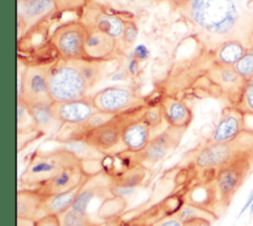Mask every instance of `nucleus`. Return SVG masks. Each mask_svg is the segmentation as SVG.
I'll list each match as a JSON object with an SVG mask.
<instances>
[{
	"mask_svg": "<svg viewBox=\"0 0 253 226\" xmlns=\"http://www.w3.org/2000/svg\"><path fill=\"white\" fill-rule=\"evenodd\" d=\"M44 195L35 188H24L17 190V217L37 221L47 215Z\"/></svg>",
	"mask_w": 253,
	"mask_h": 226,
	"instance_id": "obj_19",
	"label": "nucleus"
},
{
	"mask_svg": "<svg viewBox=\"0 0 253 226\" xmlns=\"http://www.w3.org/2000/svg\"><path fill=\"white\" fill-rule=\"evenodd\" d=\"M132 55H133V58L137 59L138 61H142V60H146L150 56V51L146 45L140 43L134 46Z\"/></svg>",
	"mask_w": 253,
	"mask_h": 226,
	"instance_id": "obj_33",
	"label": "nucleus"
},
{
	"mask_svg": "<svg viewBox=\"0 0 253 226\" xmlns=\"http://www.w3.org/2000/svg\"><path fill=\"white\" fill-rule=\"evenodd\" d=\"M181 9L197 29L218 39L219 44L234 39L232 36L239 22L234 0H190Z\"/></svg>",
	"mask_w": 253,
	"mask_h": 226,
	"instance_id": "obj_2",
	"label": "nucleus"
},
{
	"mask_svg": "<svg viewBox=\"0 0 253 226\" xmlns=\"http://www.w3.org/2000/svg\"><path fill=\"white\" fill-rule=\"evenodd\" d=\"M253 158L236 160L217 170L210 181L214 200L226 207L250 173Z\"/></svg>",
	"mask_w": 253,
	"mask_h": 226,
	"instance_id": "obj_8",
	"label": "nucleus"
},
{
	"mask_svg": "<svg viewBox=\"0 0 253 226\" xmlns=\"http://www.w3.org/2000/svg\"><path fill=\"white\" fill-rule=\"evenodd\" d=\"M88 26L81 20H69L58 25L49 36V43L59 58L79 59L85 55Z\"/></svg>",
	"mask_w": 253,
	"mask_h": 226,
	"instance_id": "obj_7",
	"label": "nucleus"
},
{
	"mask_svg": "<svg viewBox=\"0 0 253 226\" xmlns=\"http://www.w3.org/2000/svg\"><path fill=\"white\" fill-rule=\"evenodd\" d=\"M51 63L30 64L19 74L17 100L28 106L52 104L48 88V72Z\"/></svg>",
	"mask_w": 253,
	"mask_h": 226,
	"instance_id": "obj_9",
	"label": "nucleus"
},
{
	"mask_svg": "<svg viewBox=\"0 0 253 226\" xmlns=\"http://www.w3.org/2000/svg\"><path fill=\"white\" fill-rule=\"evenodd\" d=\"M138 63L139 61L135 58H131L127 64V68H128V71L131 73V74H136L137 71H138Z\"/></svg>",
	"mask_w": 253,
	"mask_h": 226,
	"instance_id": "obj_35",
	"label": "nucleus"
},
{
	"mask_svg": "<svg viewBox=\"0 0 253 226\" xmlns=\"http://www.w3.org/2000/svg\"><path fill=\"white\" fill-rule=\"evenodd\" d=\"M162 109L164 121L172 127L187 129L193 120L191 108L181 99L165 95L159 101Z\"/></svg>",
	"mask_w": 253,
	"mask_h": 226,
	"instance_id": "obj_18",
	"label": "nucleus"
},
{
	"mask_svg": "<svg viewBox=\"0 0 253 226\" xmlns=\"http://www.w3.org/2000/svg\"><path fill=\"white\" fill-rule=\"evenodd\" d=\"M88 0H17L19 33H28L56 14L77 11Z\"/></svg>",
	"mask_w": 253,
	"mask_h": 226,
	"instance_id": "obj_5",
	"label": "nucleus"
},
{
	"mask_svg": "<svg viewBox=\"0 0 253 226\" xmlns=\"http://www.w3.org/2000/svg\"><path fill=\"white\" fill-rule=\"evenodd\" d=\"M150 226H201L198 224L187 223L180 218H178L174 213L166 215L161 219H158L156 222L151 224Z\"/></svg>",
	"mask_w": 253,
	"mask_h": 226,
	"instance_id": "obj_31",
	"label": "nucleus"
},
{
	"mask_svg": "<svg viewBox=\"0 0 253 226\" xmlns=\"http://www.w3.org/2000/svg\"><path fill=\"white\" fill-rule=\"evenodd\" d=\"M242 158H253V130L246 129L236 139L224 142H206L192 152L191 163L206 174L210 182L220 168Z\"/></svg>",
	"mask_w": 253,
	"mask_h": 226,
	"instance_id": "obj_3",
	"label": "nucleus"
},
{
	"mask_svg": "<svg viewBox=\"0 0 253 226\" xmlns=\"http://www.w3.org/2000/svg\"><path fill=\"white\" fill-rule=\"evenodd\" d=\"M142 117L151 128L159 126L164 120L160 104L157 103L155 105L146 106L143 111Z\"/></svg>",
	"mask_w": 253,
	"mask_h": 226,
	"instance_id": "obj_29",
	"label": "nucleus"
},
{
	"mask_svg": "<svg viewBox=\"0 0 253 226\" xmlns=\"http://www.w3.org/2000/svg\"><path fill=\"white\" fill-rule=\"evenodd\" d=\"M35 226H60L59 218L57 215L48 214L35 222Z\"/></svg>",
	"mask_w": 253,
	"mask_h": 226,
	"instance_id": "obj_32",
	"label": "nucleus"
},
{
	"mask_svg": "<svg viewBox=\"0 0 253 226\" xmlns=\"http://www.w3.org/2000/svg\"><path fill=\"white\" fill-rule=\"evenodd\" d=\"M106 63L89 58L62 59L51 63L48 72V88L53 102L86 98L101 81Z\"/></svg>",
	"mask_w": 253,
	"mask_h": 226,
	"instance_id": "obj_1",
	"label": "nucleus"
},
{
	"mask_svg": "<svg viewBox=\"0 0 253 226\" xmlns=\"http://www.w3.org/2000/svg\"><path fill=\"white\" fill-rule=\"evenodd\" d=\"M236 72L245 80L253 78V47L247 48L244 55L233 65Z\"/></svg>",
	"mask_w": 253,
	"mask_h": 226,
	"instance_id": "obj_27",
	"label": "nucleus"
},
{
	"mask_svg": "<svg viewBox=\"0 0 253 226\" xmlns=\"http://www.w3.org/2000/svg\"><path fill=\"white\" fill-rule=\"evenodd\" d=\"M60 226H95L90 217L80 213L70 207L65 212L58 215Z\"/></svg>",
	"mask_w": 253,
	"mask_h": 226,
	"instance_id": "obj_25",
	"label": "nucleus"
},
{
	"mask_svg": "<svg viewBox=\"0 0 253 226\" xmlns=\"http://www.w3.org/2000/svg\"><path fill=\"white\" fill-rule=\"evenodd\" d=\"M174 214L187 223L198 224L201 226H210L218 218L213 210L193 202L185 201Z\"/></svg>",
	"mask_w": 253,
	"mask_h": 226,
	"instance_id": "obj_21",
	"label": "nucleus"
},
{
	"mask_svg": "<svg viewBox=\"0 0 253 226\" xmlns=\"http://www.w3.org/2000/svg\"><path fill=\"white\" fill-rule=\"evenodd\" d=\"M84 22L88 27H94L117 38L123 36L125 19L116 14L100 10L97 13H91V17Z\"/></svg>",
	"mask_w": 253,
	"mask_h": 226,
	"instance_id": "obj_22",
	"label": "nucleus"
},
{
	"mask_svg": "<svg viewBox=\"0 0 253 226\" xmlns=\"http://www.w3.org/2000/svg\"><path fill=\"white\" fill-rule=\"evenodd\" d=\"M80 161L82 160L66 147L36 152L21 174L19 182L27 188H36Z\"/></svg>",
	"mask_w": 253,
	"mask_h": 226,
	"instance_id": "obj_4",
	"label": "nucleus"
},
{
	"mask_svg": "<svg viewBox=\"0 0 253 226\" xmlns=\"http://www.w3.org/2000/svg\"><path fill=\"white\" fill-rule=\"evenodd\" d=\"M249 211H250V214L253 216V202H252V204L249 207Z\"/></svg>",
	"mask_w": 253,
	"mask_h": 226,
	"instance_id": "obj_38",
	"label": "nucleus"
},
{
	"mask_svg": "<svg viewBox=\"0 0 253 226\" xmlns=\"http://www.w3.org/2000/svg\"><path fill=\"white\" fill-rule=\"evenodd\" d=\"M92 102L99 112L119 114L142 106V98L130 85L117 84L106 87L94 95Z\"/></svg>",
	"mask_w": 253,
	"mask_h": 226,
	"instance_id": "obj_10",
	"label": "nucleus"
},
{
	"mask_svg": "<svg viewBox=\"0 0 253 226\" xmlns=\"http://www.w3.org/2000/svg\"><path fill=\"white\" fill-rule=\"evenodd\" d=\"M146 106H140L128 118L123 128L122 142L126 150L130 153L140 152L149 142L151 127L142 117Z\"/></svg>",
	"mask_w": 253,
	"mask_h": 226,
	"instance_id": "obj_16",
	"label": "nucleus"
},
{
	"mask_svg": "<svg viewBox=\"0 0 253 226\" xmlns=\"http://www.w3.org/2000/svg\"><path fill=\"white\" fill-rule=\"evenodd\" d=\"M252 202H253V187H252V188L250 189V191H249V193H248V195H247V198H246L244 204L242 205V207H241V209H240V211H239L238 216H241L243 213H245V212L249 209V207H250V205L252 204Z\"/></svg>",
	"mask_w": 253,
	"mask_h": 226,
	"instance_id": "obj_34",
	"label": "nucleus"
},
{
	"mask_svg": "<svg viewBox=\"0 0 253 226\" xmlns=\"http://www.w3.org/2000/svg\"><path fill=\"white\" fill-rule=\"evenodd\" d=\"M52 110L55 116L63 123L69 125H83L98 112L91 96L79 100L53 102Z\"/></svg>",
	"mask_w": 253,
	"mask_h": 226,
	"instance_id": "obj_15",
	"label": "nucleus"
},
{
	"mask_svg": "<svg viewBox=\"0 0 253 226\" xmlns=\"http://www.w3.org/2000/svg\"><path fill=\"white\" fill-rule=\"evenodd\" d=\"M88 177L83 162L80 161L65 168L56 176L35 188L43 195L63 193L80 188Z\"/></svg>",
	"mask_w": 253,
	"mask_h": 226,
	"instance_id": "obj_14",
	"label": "nucleus"
},
{
	"mask_svg": "<svg viewBox=\"0 0 253 226\" xmlns=\"http://www.w3.org/2000/svg\"><path fill=\"white\" fill-rule=\"evenodd\" d=\"M118 39L119 38L94 27H88V34L85 41L86 57L102 62L109 61L116 53Z\"/></svg>",
	"mask_w": 253,
	"mask_h": 226,
	"instance_id": "obj_17",
	"label": "nucleus"
},
{
	"mask_svg": "<svg viewBox=\"0 0 253 226\" xmlns=\"http://www.w3.org/2000/svg\"><path fill=\"white\" fill-rule=\"evenodd\" d=\"M251 1H253V0H251Z\"/></svg>",
	"mask_w": 253,
	"mask_h": 226,
	"instance_id": "obj_39",
	"label": "nucleus"
},
{
	"mask_svg": "<svg viewBox=\"0 0 253 226\" xmlns=\"http://www.w3.org/2000/svg\"><path fill=\"white\" fill-rule=\"evenodd\" d=\"M208 78L217 93L223 96L231 106L237 104L246 82L233 66L219 64L214 61L212 67L209 70Z\"/></svg>",
	"mask_w": 253,
	"mask_h": 226,
	"instance_id": "obj_12",
	"label": "nucleus"
},
{
	"mask_svg": "<svg viewBox=\"0 0 253 226\" xmlns=\"http://www.w3.org/2000/svg\"><path fill=\"white\" fill-rule=\"evenodd\" d=\"M17 129L18 133L37 130L28 105L21 100H17Z\"/></svg>",
	"mask_w": 253,
	"mask_h": 226,
	"instance_id": "obj_26",
	"label": "nucleus"
},
{
	"mask_svg": "<svg viewBox=\"0 0 253 226\" xmlns=\"http://www.w3.org/2000/svg\"><path fill=\"white\" fill-rule=\"evenodd\" d=\"M139 107L119 113L112 119L99 126L77 132L70 139L82 140L98 152L107 154L111 152V150H114L120 143H123V128L128 118L136 112Z\"/></svg>",
	"mask_w": 253,
	"mask_h": 226,
	"instance_id": "obj_6",
	"label": "nucleus"
},
{
	"mask_svg": "<svg viewBox=\"0 0 253 226\" xmlns=\"http://www.w3.org/2000/svg\"><path fill=\"white\" fill-rule=\"evenodd\" d=\"M246 114L235 106L224 108L207 142L224 143L236 139L247 127Z\"/></svg>",
	"mask_w": 253,
	"mask_h": 226,
	"instance_id": "obj_13",
	"label": "nucleus"
},
{
	"mask_svg": "<svg viewBox=\"0 0 253 226\" xmlns=\"http://www.w3.org/2000/svg\"><path fill=\"white\" fill-rule=\"evenodd\" d=\"M168 2H170L171 4L175 5L176 7H179V8H183L190 0H166Z\"/></svg>",
	"mask_w": 253,
	"mask_h": 226,
	"instance_id": "obj_37",
	"label": "nucleus"
},
{
	"mask_svg": "<svg viewBox=\"0 0 253 226\" xmlns=\"http://www.w3.org/2000/svg\"><path fill=\"white\" fill-rule=\"evenodd\" d=\"M16 226H35V221L26 219V218L17 217L16 218Z\"/></svg>",
	"mask_w": 253,
	"mask_h": 226,
	"instance_id": "obj_36",
	"label": "nucleus"
},
{
	"mask_svg": "<svg viewBox=\"0 0 253 226\" xmlns=\"http://www.w3.org/2000/svg\"><path fill=\"white\" fill-rule=\"evenodd\" d=\"M186 130L168 125L162 132L152 137L140 152L132 153L133 161L144 167L160 163L179 146Z\"/></svg>",
	"mask_w": 253,
	"mask_h": 226,
	"instance_id": "obj_11",
	"label": "nucleus"
},
{
	"mask_svg": "<svg viewBox=\"0 0 253 226\" xmlns=\"http://www.w3.org/2000/svg\"><path fill=\"white\" fill-rule=\"evenodd\" d=\"M247 47L238 39H229L221 42L214 50V61L233 66L246 52Z\"/></svg>",
	"mask_w": 253,
	"mask_h": 226,
	"instance_id": "obj_23",
	"label": "nucleus"
},
{
	"mask_svg": "<svg viewBox=\"0 0 253 226\" xmlns=\"http://www.w3.org/2000/svg\"><path fill=\"white\" fill-rule=\"evenodd\" d=\"M138 36V27L133 20H125V28L122 36L124 43L127 46H132Z\"/></svg>",
	"mask_w": 253,
	"mask_h": 226,
	"instance_id": "obj_30",
	"label": "nucleus"
},
{
	"mask_svg": "<svg viewBox=\"0 0 253 226\" xmlns=\"http://www.w3.org/2000/svg\"><path fill=\"white\" fill-rule=\"evenodd\" d=\"M36 129L41 134H48L58 130L64 124L55 116L52 104L28 106Z\"/></svg>",
	"mask_w": 253,
	"mask_h": 226,
	"instance_id": "obj_20",
	"label": "nucleus"
},
{
	"mask_svg": "<svg viewBox=\"0 0 253 226\" xmlns=\"http://www.w3.org/2000/svg\"><path fill=\"white\" fill-rule=\"evenodd\" d=\"M80 188L67 192H63V193L44 195L43 202H44V208L47 215L53 214L58 216L61 213L68 210L72 206Z\"/></svg>",
	"mask_w": 253,
	"mask_h": 226,
	"instance_id": "obj_24",
	"label": "nucleus"
},
{
	"mask_svg": "<svg viewBox=\"0 0 253 226\" xmlns=\"http://www.w3.org/2000/svg\"><path fill=\"white\" fill-rule=\"evenodd\" d=\"M235 107L242 111L246 115L253 116V78L245 83Z\"/></svg>",
	"mask_w": 253,
	"mask_h": 226,
	"instance_id": "obj_28",
	"label": "nucleus"
}]
</instances>
